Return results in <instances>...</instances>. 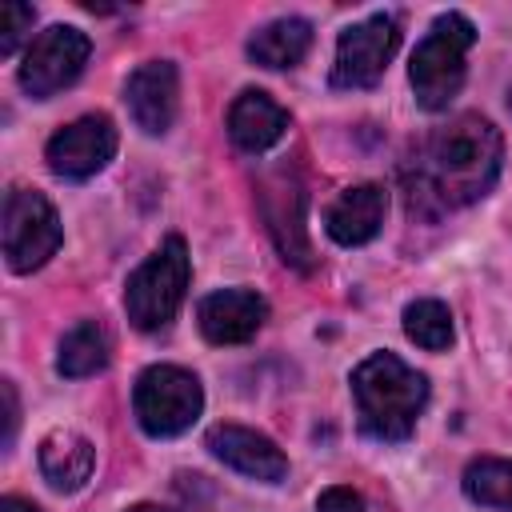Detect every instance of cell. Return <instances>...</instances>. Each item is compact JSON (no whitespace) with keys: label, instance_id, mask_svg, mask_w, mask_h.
<instances>
[{"label":"cell","instance_id":"23","mask_svg":"<svg viewBox=\"0 0 512 512\" xmlns=\"http://www.w3.org/2000/svg\"><path fill=\"white\" fill-rule=\"evenodd\" d=\"M4 404H8V416H4V448L12 444L16 436V420H20V408H16V388L4 380Z\"/></svg>","mask_w":512,"mask_h":512},{"label":"cell","instance_id":"20","mask_svg":"<svg viewBox=\"0 0 512 512\" xmlns=\"http://www.w3.org/2000/svg\"><path fill=\"white\" fill-rule=\"evenodd\" d=\"M404 332L412 344L428 348V352H440L452 344V312L448 304L440 300H412L404 308Z\"/></svg>","mask_w":512,"mask_h":512},{"label":"cell","instance_id":"12","mask_svg":"<svg viewBox=\"0 0 512 512\" xmlns=\"http://www.w3.org/2000/svg\"><path fill=\"white\" fill-rule=\"evenodd\" d=\"M200 332L208 344H244L256 336V328L268 316L264 296L248 292V288H224L200 300Z\"/></svg>","mask_w":512,"mask_h":512},{"label":"cell","instance_id":"17","mask_svg":"<svg viewBox=\"0 0 512 512\" xmlns=\"http://www.w3.org/2000/svg\"><path fill=\"white\" fill-rule=\"evenodd\" d=\"M308 48H312V24L300 16L272 20L248 40V56L264 68H292L304 60Z\"/></svg>","mask_w":512,"mask_h":512},{"label":"cell","instance_id":"1","mask_svg":"<svg viewBox=\"0 0 512 512\" xmlns=\"http://www.w3.org/2000/svg\"><path fill=\"white\" fill-rule=\"evenodd\" d=\"M504 160V140L492 120L468 112L436 128L416 160L412 200H432L436 208H464L492 192Z\"/></svg>","mask_w":512,"mask_h":512},{"label":"cell","instance_id":"18","mask_svg":"<svg viewBox=\"0 0 512 512\" xmlns=\"http://www.w3.org/2000/svg\"><path fill=\"white\" fill-rule=\"evenodd\" d=\"M104 364H108V336H104L100 324L84 320V324H76V328L60 340V352H56V372H60V376L80 380V376L100 372Z\"/></svg>","mask_w":512,"mask_h":512},{"label":"cell","instance_id":"2","mask_svg":"<svg viewBox=\"0 0 512 512\" xmlns=\"http://www.w3.org/2000/svg\"><path fill=\"white\" fill-rule=\"evenodd\" d=\"M352 396L360 412V428L376 440H408L424 404H428V380L408 368L392 352H372L352 372Z\"/></svg>","mask_w":512,"mask_h":512},{"label":"cell","instance_id":"21","mask_svg":"<svg viewBox=\"0 0 512 512\" xmlns=\"http://www.w3.org/2000/svg\"><path fill=\"white\" fill-rule=\"evenodd\" d=\"M32 20H36V12H32L28 4L8 0V4L0 8V56H12V52H16V44L32 32Z\"/></svg>","mask_w":512,"mask_h":512},{"label":"cell","instance_id":"8","mask_svg":"<svg viewBox=\"0 0 512 512\" xmlns=\"http://www.w3.org/2000/svg\"><path fill=\"white\" fill-rule=\"evenodd\" d=\"M396 44H400V28L392 16H368V20L352 24L348 32H340L332 84L336 88H372L384 76L388 60L396 56Z\"/></svg>","mask_w":512,"mask_h":512},{"label":"cell","instance_id":"13","mask_svg":"<svg viewBox=\"0 0 512 512\" xmlns=\"http://www.w3.org/2000/svg\"><path fill=\"white\" fill-rule=\"evenodd\" d=\"M176 96H180V84H176V68L168 60L140 64L128 76V92H124L136 128H144L152 136L172 128V120H176Z\"/></svg>","mask_w":512,"mask_h":512},{"label":"cell","instance_id":"6","mask_svg":"<svg viewBox=\"0 0 512 512\" xmlns=\"http://www.w3.org/2000/svg\"><path fill=\"white\" fill-rule=\"evenodd\" d=\"M60 248V216L56 208L32 192L12 188L4 200V256L12 272H32Z\"/></svg>","mask_w":512,"mask_h":512},{"label":"cell","instance_id":"24","mask_svg":"<svg viewBox=\"0 0 512 512\" xmlns=\"http://www.w3.org/2000/svg\"><path fill=\"white\" fill-rule=\"evenodd\" d=\"M0 512H40L32 500H20V496H4L0 500Z\"/></svg>","mask_w":512,"mask_h":512},{"label":"cell","instance_id":"16","mask_svg":"<svg viewBox=\"0 0 512 512\" xmlns=\"http://www.w3.org/2000/svg\"><path fill=\"white\" fill-rule=\"evenodd\" d=\"M36 460H40V472H44V480H48L52 488L76 492V488L92 476V468H96V448H92L80 432L60 428V432H48V436L40 440Z\"/></svg>","mask_w":512,"mask_h":512},{"label":"cell","instance_id":"15","mask_svg":"<svg viewBox=\"0 0 512 512\" xmlns=\"http://www.w3.org/2000/svg\"><path fill=\"white\" fill-rule=\"evenodd\" d=\"M288 132V112L268 92H240L228 108V136L244 152H268Z\"/></svg>","mask_w":512,"mask_h":512},{"label":"cell","instance_id":"25","mask_svg":"<svg viewBox=\"0 0 512 512\" xmlns=\"http://www.w3.org/2000/svg\"><path fill=\"white\" fill-rule=\"evenodd\" d=\"M128 512H168V508H156V504H136V508H128Z\"/></svg>","mask_w":512,"mask_h":512},{"label":"cell","instance_id":"14","mask_svg":"<svg viewBox=\"0 0 512 512\" xmlns=\"http://www.w3.org/2000/svg\"><path fill=\"white\" fill-rule=\"evenodd\" d=\"M384 212H388V192L380 184H356V188H344L332 204H328V216H324V228L336 244L352 248V244H368L380 224H384Z\"/></svg>","mask_w":512,"mask_h":512},{"label":"cell","instance_id":"7","mask_svg":"<svg viewBox=\"0 0 512 512\" xmlns=\"http://www.w3.org/2000/svg\"><path fill=\"white\" fill-rule=\"evenodd\" d=\"M88 36L80 28H68V24H52L44 28L32 48L24 52V64H20V88L32 96V100H48L56 96L60 88H68L84 64H88Z\"/></svg>","mask_w":512,"mask_h":512},{"label":"cell","instance_id":"22","mask_svg":"<svg viewBox=\"0 0 512 512\" xmlns=\"http://www.w3.org/2000/svg\"><path fill=\"white\" fill-rule=\"evenodd\" d=\"M316 512H364V500H360V492H352L348 484H336V488H324V492H320Z\"/></svg>","mask_w":512,"mask_h":512},{"label":"cell","instance_id":"3","mask_svg":"<svg viewBox=\"0 0 512 512\" xmlns=\"http://www.w3.org/2000/svg\"><path fill=\"white\" fill-rule=\"evenodd\" d=\"M472 40H476V28L460 12H444L432 20V28L424 32V40L416 44L412 64H408V80H412L420 108H428V112L448 108V100L464 84V56H468Z\"/></svg>","mask_w":512,"mask_h":512},{"label":"cell","instance_id":"19","mask_svg":"<svg viewBox=\"0 0 512 512\" xmlns=\"http://www.w3.org/2000/svg\"><path fill=\"white\" fill-rule=\"evenodd\" d=\"M464 492L484 508L512 512V460H500V456L472 460L464 468Z\"/></svg>","mask_w":512,"mask_h":512},{"label":"cell","instance_id":"4","mask_svg":"<svg viewBox=\"0 0 512 512\" xmlns=\"http://www.w3.org/2000/svg\"><path fill=\"white\" fill-rule=\"evenodd\" d=\"M188 276H192L188 248H184L180 236H168V240L128 276V288H124L128 320H132L140 332L164 328V324L176 316V308L184 304Z\"/></svg>","mask_w":512,"mask_h":512},{"label":"cell","instance_id":"10","mask_svg":"<svg viewBox=\"0 0 512 512\" xmlns=\"http://www.w3.org/2000/svg\"><path fill=\"white\" fill-rule=\"evenodd\" d=\"M260 208L268 220V232L280 248V256L296 268H312V248L304 232V192L288 180V172H276L260 188Z\"/></svg>","mask_w":512,"mask_h":512},{"label":"cell","instance_id":"9","mask_svg":"<svg viewBox=\"0 0 512 512\" xmlns=\"http://www.w3.org/2000/svg\"><path fill=\"white\" fill-rule=\"evenodd\" d=\"M44 156H48V168H52L56 176L88 180V176H96V172L116 156V128H112V120L100 116V112L80 116V120H72L68 128H60V132L48 140Z\"/></svg>","mask_w":512,"mask_h":512},{"label":"cell","instance_id":"11","mask_svg":"<svg viewBox=\"0 0 512 512\" xmlns=\"http://www.w3.org/2000/svg\"><path fill=\"white\" fill-rule=\"evenodd\" d=\"M208 452L216 460H224L228 468L252 476V480H264V484H280L288 476V456L256 428H244V424H216L208 432Z\"/></svg>","mask_w":512,"mask_h":512},{"label":"cell","instance_id":"5","mask_svg":"<svg viewBox=\"0 0 512 512\" xmlns=\"http://www.w3.org/2000/svg\"><path fill=\"white\" fill-rule=\"evenodd\" d=\"M136 420L148 436H180L192 428V420L204 408V388L188 368L176 364H152L140 372L132 392Z\"/></svg>","mask_w":512,"mask_h":512},{"label":"cell","instance_id":"26","mask_svg":"<svg viewBox=\"0 0 512 512\" xmlns=\"http://www.w3.org/2000/svg\"><path fill=\"white\" fill-rule=\"evenodd\" d=\"M508 108H512V92H508Z\"/></svg>","mask_w":512,"mask_h":512}]
</instances>
